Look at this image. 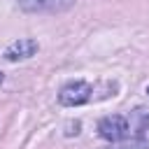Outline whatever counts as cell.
I'll return each instance as SVG.
<instances>
[{
  "label": "cell",
  "instance_id": "8",
  "mask_svg": "<svg viewBox=\"0 0 149 149\" xmlns=\"http://www.w3.org/2000/svg\"><path fill=\"white\" fill-rule=\"evenodd\" d=\"M147 93H149V88H147Z\"/></svg>",
  "mask_w": 149,
  "mask_h": 149
},
{
  "label": "cell",
  "instance_id": "5",
  "mask_svg": "<svg viewBox=\"0 0 149 149\" xmlns=\"http://www.w3.org/2000/svg\"><path fill=\"white\" fill-rule=\"evenodd\" d=\"M133 116L137 119V123H133L130 128H133L137 135H140V133H144V128L149 126V112H147V109H142V107H137V109L133 112Z\"/></svg>",
  "mask_w": 149,
  "mask_h": 149
},
{
  "label": "cell",
  "instance_id": "2",
  "mask_svg": "<svg viewBox=\"0 0 149 149\" xmlns=\"http://www.w3.org/2000/svg\"><path fill=\"white\" fill-rule=\"evenodd\" d=\"M93 88L91 84L86 81H72V84H65L58 93V102L65 105V107H74V105H84L88 98H91Z\"/></svg>",
  "mask_w": 149,
  "mask_h": 149
},
{
  "label": "cell",
  "instance_id": "6",
  "mask_svg": "<svg viewBox=\"0 0 149 149\" xmlns=\"http://www.w3.org/2000/svg\"><path fill=\"white\" fill-rule=\"evenodd\" d=\"M112 149H149V144L144 140H130V142H123V144L112 147Z\"/></svg>",
  "mask_w": 149,
  "mask_h": 149
},
{
  "label": "cell",
  "instance_id": "3",
  "mask_svg": "<svg viewBox=\"0 0 149 149\" xmlns=\"http://www.w3.org/2000/svg\"><path fill=\"white\" fill-rule=\"evenodd\" d=\"M37 49H40V44L33 40V37H19V40H14L7 49H5V58L7 61H23V58H30V56H35L37 54Z\"/></svg>",
  "mask_w": 149,
  "mask_h": 149
},
{
  "label": "cell",
  "instance_id": "4",
  "mask_svg": "<svg viewBox=\"0 0 149 149\" xmlns=\"http://www.w3.org/2000/svg\"><path fill=\"white\" fill-rule=\"evenodd\" d=\"M74 5V0H19L23 12H65Z\"/></svg>",
  "mask_w": 149,
  "mask_h": 149
},
{
  "label": "cell",
  "instance_id": "7",
  "mask_svg": "<svg viewBox=\"0 0 149 149\" xmlns=\"http://www.w3.org/2000/svg\"><path fill=\"white\" fill-rule=\"evenodd\" d=\"M2 79H5V74H2V72H0V84H2Z\"/></svg>",
  "mask_w": 149,
  "mask_h": 149
},
{
  "label": "cell",
  "instance_id": "1",
  "mask_svg": "<svg viewBox=\"0 0 149 149\" xmlns=\"http://www.w3.org/2000/svg\"><path fill=\"white\" fill-rule=\"evenodd\" d=\"M98 133L102 140H109V142H121L128 137L130 128H128V121L119 114H109V116H102L98 121Z\"/></svg>",
  "mask_w": 149,
  "mask_h": 149
}]
</instances>
